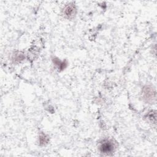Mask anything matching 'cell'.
<instances>
[{"mask_svg":"<svg viewBox=\"0 0 157 157\" xmlns=\"http://www.w3.org/2000/svg\"><path fill=\"white\" fill-rule=\"evenodd\" d=\"M142 95L144 99H145L147 102H153V100L155 99L156 98V93L155 90L149 86H146L144 88Z\"/></svg>","mask_w":157,"mask_h":157,"instance_id":"obj_2","label":"cell"},{"mask_svg":"<svg viewBox=\"0 0 157 157\" xmlns=\"http://www.w3.org/2000/svg\"><path fill=\"white\" fill-rule=\"evenodd\" d=\"M115 149L114 143L110 140H104L102 141L99 145V150L101 153H110L113 151Z\"/></svg>","mask_w":157,"mask_h":157,"instance_id":"obj_1","label":"cell"},{"mask_svg":"<svg viewBox=\"0 0 157 157\" xmlns=\"http://www.w3.org/2000/svg\"><path fill=\"white\" fill-rule=\"evenodd\" d=\"M76 9L73 4H69L65 7L64 9V15L67 18L74 17L75 14Z\"/></svg>","mask_w":157,"mask_h":157,"instance_id":"obj_3","label":"cell"}]
</instances>
